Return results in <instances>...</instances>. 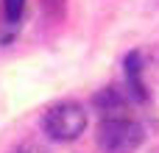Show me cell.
Returning a JSON list of instances; mask_svg holds the SVG:
<instances>
[{"label":"cell","instance_id":"2","mask_svg":"<svg viewBox=\"0 0 159 153\" xmlns=\"http://www.w3.org/2000/svg\"><path fill=\"white\" fill-rule=\"evenodd\" d=\"M87 128V111L75 100H61L42 114V131L53 142H73Z\"/></svg>","mask_w":159,"mask_h":153},{"label":"cell","instance_id":"4","mask_svg":"<svg viewBox=\"0 0 159 153\" xmlns=\"http://www.w3.org/2000/svg\"><path fill=\"white\" fill-rule=\"evenodd\" d=\"M129 100H131V95L123 92V89H117V86H106V89H101V92L92 95V106H95L103 117L129 114V111H126V109H129Z\"/></svg>","mask_w":159,"mask_h":153},{"label":"cell","instance_id":"6","mask_svg":"<svg viewBox=\"0 0 159 153\" xmlns=\"http://www.w3.org/2000/svg\"><path fill=\"white\" fill-rule=\"evenodd\" d=\"M64 3L67 0H42V11L48 20H61L64 17Z\"/></svg>","mask_w":159,"mask_h":153},{"label":"cell","instance_id":"5","mask_svg":"<svg viewBox=\"0 0 159 153\" xmlns=\"http://www.w3.org/2000/svg\"><path fill=\"white\" fill-rule=\"evenodd\" d=\"M25 11V0H3V14L8 22H17Z\"/></svg>","mask_w":159,"mask_h":153},{"label":"cell","instance_id":"7","mask_svg":"<svg viewBox=\"0 0 159 153\" xmlns=\"http://www.w3.org/2000/svg\"><path fill=\"white\" fill-rule=\"evenodd\" d=\"M11 153H42V151H39L36 145H31V142H22V145H17Z\"/></svg>","mask_w":159,"mask_h":153},{"label":"cell","instance_id":"1","mask_svg":"<svg viewBox=\"0 0 159 153\" xmlns=\"http://www.w3.org/2000/svg\"><path fill=\"white\" fill-rule=\"evenodd\" d=\"M143 125L137 120H131L129 114H117V117H101L98 123V148L103 153H134L143 145Z\"/></svg>","mask_w":159,"mask_h":153},{"label":"cell","instance_id":"3","mask_svg":"<svg viewBox=\"0 0 159 153\" xmlns=\"http://www.w3.org/2000/svg\"><path fill=\"white\" fill-rule=\"evenodd\" d=\"M123 70H126V92L131 95V100L145 103L148 100V89L143 84V53L140 50H131L123 59Z\"/></svg>","mask_w":159,"mask_h":153}]
</instances>
